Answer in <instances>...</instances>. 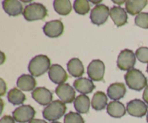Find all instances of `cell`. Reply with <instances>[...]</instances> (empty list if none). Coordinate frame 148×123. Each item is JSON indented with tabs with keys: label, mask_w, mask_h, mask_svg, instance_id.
<instances>
[{
	"label": "cell",
	"mask_w": 148,
	"mask_h": 123,
	"mask_svg": "<svg viewBox=\"0 0 148 123\" xmlns=\"http://www.w3.org/2000/svg\"><path fill=\"white\" fill-rule=\"evenodd\" d=\"M43 33L49 38H58L62 36L64 30V26L59 20L47 22L43 27Z\"/></svg>",
	"instance_id": "8fae6325"
},
{
	"label": "cell",
	"mask_w": 148,
	"mask_h": 123,
	"mask_svg": "<svg viewBox=\"0 0 148 123\" xmlns=\"http://www.w3.org/2000/svg\"><path fill=\"white\" fill-rule=\"evenodd\" d=\"M51 67V60L46 55H37L30 60L28 71L32 76L39 77L46 73Z\"/></svg>",
	"instance_id": "7a4b0ae2"
},
{
	"label": "cell",
	"mask_w": 148,
	"mask_h": 123,
	"mask_svg": "<svg viewBox=\"0 0 148 123\" xmlns=\"http://www.w3.org/2000/svg\"><path fill=\"white\" fill-rule=\"evenodd\" d=\"M110 17L116 27H121L127 23L128 16L124 8L120 7H113L110 10Z\"/></svg>",
	"instance_id": "9a60e30c"
},
{
	"label": "cell",
	"mask_w": 148,
	"mask_h": 123,
	"mask_svg": "<svg viewBox=\"0 0 148 123\" xmlns=\"http://www.w3.org/2000/svg\"><path fill=\"white\" fill-rule=\"evenodd\" d=\"M147 4V0H128L126 1V11L131 15L139 14Z\"/></svg>",
	"instance_id": "ffe728a7"
},
{
	"label": "cell",
	"mask_w": 148,
	"mask_h": 123,
	"mask_svg": "<svg viewBox=\"0 0 148 123\" xmlns=\"http://www.w3.org/2000/svg\"><path fill=\"white\" fill-rule=\"evenodd\" d=\"M143 100H144L145 102L147 103V104H148V85H147V86L145 88V89L144 92H143Z\"/></svg>",
	"instance_id": "1f68e13d"
},
{
	"label": "cell",
	"mask_w": 148,
	"mask_h": 123,
	"mask_svg": "<svg viewBox=\"0 0 148 123\" xmlns=\"http://www.w3.org/2000/svg\"><path fill=\"white\" fill-rule=\"evenodd\" d=\"M7 99L9 102L12 104L13 105H20L23 104L26 100V96L22 91L14 88L10 90L7 94Z\"/></svg>",
	"instance_id": "d4e9b609"
},
{
	"label": "cell",
	"mask_w": 148,
	"mask_h": 123,
	"mask_svg": "<svg viewBox=\"0 0 148 123\" xmlns=\"http://www.w3.org/2000/svg\"><path fill=\"white\" fill-rule=\"evenodd\" d=\"M64 123H85L83 118L79 113L70 111L64 116Z\"/></svg>",
	"instance_id": "4316f807"
},
{
	"label": "cell",
	"mask_w": 148,
	"mask_h": 123,
	"mask_svg": "<svg viewBox=\"0 0 148 123\" xmlns=\"http://www.w3.org/2000/svg\"><path fill=\"white\" fill-rule=\"evenodd\" d=\"M1 80V91H0V95L1 96H3L5 94L6 91H7V85H6L5 82L4 81V80L2 78L0 79Z\"/></svg>",
	"instance_id": "4dcf8cb0"
},
{
	"label": "cell",
	"mask_w": 148,
	"mask_h": 123,
	"mask_svg": "<svg viewBox=\"0 0 148 123\" xmlns=\"http://www.w3.org/2000/svg\"><path fill=\"white\" fill-rule=\"evenodd\" d=\"M114 2H116V3H117V1H114ZM123 2H124V1H119V4H121V3H123Z\"/></svg>",
	"instance_id": "836d02e7"
},
{
	"label": "cell",
	"mask_w": 148,
	"mask_h": 123,
	"mask_svg": "<svg viewBox=\"0 0 148 123\" xmlns=\"http://www.w3.org/2000/svg\"><path fill=\"white\" fill-rule=\"evenodd\" d=\"M74 10L75 12L80 15L88 14L90 10L89 1L87 0H76L74 2Z\"/></svg>",
	"instance_id": "484cf974"
},
{
	"label": "cell",
	"mask_w": 148,
	"mask_h": 123,
	"mask_svg": "<svg viewBox=\"0 0 148 123\" xmlns=\"http://www.w3.org/2000/svg\"><path fill=\"white\" fill-rule=\"evenodd\" d=\"M105 74V65L100 59H94L88 67V75L91 80L102 81Z\"/></svg>",
	"instance_id": "ba28073f"
},
{
	"label": "cell",
	"mask_w": 148,
	"mask_h": 123,
	"mask_svg": "<svg viewBox=\"0 0 148 123\" xmlns=\"http://www.w3.org/2000/svg\"><path fill=\"white\" fill-rule=\"evenodd\" d=\"M125 107L118 101H111L107 106V113L114 118H121L126 114Z\"/></svg>",
	"instance_id": "d6986e66"
},
{
	"label": "cell",
	"mask_w": 148,
	"mask_h": 123,
	"mask_svg": "<svg viewBox=\"0 0 148 123\" xmlns=\"http://www.w3.org/2000/svg\"><path fill=\"white\" fill-rule=\"evenodd\" d=\"M67 69L69 73L75 78H79L85 72L83 64L78 58H72L68 62Z\"/></svg>",
	"instance_id": "44dd1931"
},
{
	"label": "cell",
	"mask_w": 148,
	"mask_h": 123,
	"mask_svg": "<svg viewBox=\"0 0 148 123\" xmlns=\"http://www.w3.org/2000/svg\"><path fill=\"white\" fill-rule=\"evenodd\" d=\"M126 92H127V89H126L125 85L122 82L112 83L109 85L107 89L108 96L111 99L115 100V101L122 98L125 96Z\"/></svg>",
	"instance_id": "2e32d148"
},
{
	"label": "cell",
	"mask_w": 148,
	"mask_h": 123,
	"mask_svg": "<svg viewBox=\"0 0 148 123\" xmlns=\"http://www.w3.org/2000/svg\"><path fill=\"white\" fill-rule=\"evenodd\" d=\"M147 122L148 123V112H147Z\"/></svg>",
	"instance_id": "d590c367"
},
{
	"label": "cell",
	"mask_w": 148,
	"mask_h": 123,
	"mask_svg": "<svg viewBox=\"0 0 148 123\" xmlns=\"http://www.w3.org/2000/svg\"><path fill=\"white\" fill-rule=\"evenodd\" d=\"M136 63V55L130 49H124L117 59V67L121 70L129 71L133 69Z\"/></svg>",
	"instance_id": "5b68a950"
},
{
	"label": "cell",
	"mask_w": 148,
	"mask_h": 123,
	"mask_svg": "<svg viewBox=\"0 0 148 123\" xmlns=\"http://www.w3.org/2000/svg\"><path fill=\"white\" fill-rule=\"evenodd\" d=\"M32 98L42 106L50 104L53 100V93L45 87H38L33 91Z\"/></svg>",
	"instance_id": "7c38bea8"
},
{
	"label": "cell",
	"mask_w": 148,
	"mask_h": 123,
	"mask_svg": "<svg viewBox=\"0 0 148 123\" xmlns=\"http://www.w3.org/2000/svg\"><path fill=\"white\" fill-rule=\"evenodd\" d=\"M55 93L64 104H71L75 100V89L68 83H63L59 85L56 88Z\"/></svg>",
	"instance_id": "30bf717a"
},
{
	"label": "cell",
	"mask_w": 148,
	"mask_h": 123,
	"mask_svg": "<svg viewBox=\"0 0 148 123\" xmlns=\"http://www.w3.org/2000/svg\"><path fill=\"white\" fill-rule=\"evenodd\" d=\"M148 106L140 99H133L127 103V111L129 114L136 117H143L147 113Z\"/></svg>",
	"instance_id": "9c48e42d"
},
{
	"label": "cell",
	"mask_w": 148,
	"mask_h": 123,
	"mask_svg": "<svg viewBox=\"0 0 148 123\" xmlns=\"http://www.w3.org/2000/svg\"><path fill=\"white\" fill-rule=\"evenodd\" d=\"M66 111V107L60 100H56L51 103L43 110V117L49 121L54 122L64 116Z\"/></svg>",
	"instance_id": "277c9868"
},
{
	"label": "cell",
	"mask_w": 148,
	"mask_h": 123,
	"mask_svg": "<svg viewBox=\"0 0 148 123\" xmlns=\"http://www.w3.org/2000/svg\"><path fill=\"white\" fill-rule=\"evenodd\" d=\"M74 87L75 90L81 93L88 94L92 93L95 88V85L90 79L86 78H79L75 80L74 82Z\"/></svg>",
	"instance_id": "e0dca14e"
},
{
	"label": "cell",
	"mask_w": 148,
	"mask_h": 123,
	"mask_svg": "<svg viewBox=\"0 0 148 123\" xmlns=\"http://www.w3.org/2000/svg\"><path fill=\"white\" fill-rule=\"evenodd\" d=\"M36 114L35 109L30 105H23L12 112L14 120L19 123H26L33 120Z\"/></svg>",
	"instance_id": "8992f818"
},
{
	"label": "cell",
	"mask_w": 148,
	"mask_h": 123,
	"mask_svg": "<svg viewBox=\"0 0 148 123\" xmlns=\"http://www.w3.org/2000/svg\"><path fill=\"white\" fill-rule=\"evenodd\" d=\"M37 85L36 79L33 76L27 74H23L18 78L17 80V86L24 91H34Z\"/></svg>",
	"instance_id": "ac0fdd59"
},
{
	"label": "cell",
	"mask_w": 148,
	"mask_h": 123,
	"mask_svg": "<svg viewBox=\"0 0 148 123\" xmlns=\"http://www.w3.org/2000/svg\"><path fill=\"white\" fill-rule=\"evenodd\" d=\"M54 10L60 15H68L72 11V4L69 0H55L53 1Z\"/></svg>",
	"instance_id": "cb8c5ba5"
},
{
	"label": "cell",
	"mask_w": 148,
	"mask_h": 123,
	"mask_svg": "<svg viewBox=\"0 0 148 123\" xmlns=\"http://www.w3.org/2000/svg\"><path fill=\"white\" fill-rule=\"evenodd\" d=\"M51 123H61V122H53Z\"/></svg>",
	"instance_id": "e575fe53"
},
{
	"label": "cell",
	"mask_w": 148,
	"mask_h": 123,
	"mask_svg": "<svg viewBox=\"0 0 148 123\" xmlns=\"http://www.w3.org/2000/svg\"><path fill=\"white\" fill-rule=\"evenodd\" d=\"M126 83L132 90L140 91L147 86V79L139 69L133 68L127 71L124 75Z\"/></svg>",
	"instance_id": "6da1fadb"
},
{
	"label": "cell",
	"mask_w": 148,
	"mask_h": 123,
	"mask_svg": "<svg viewBox=\"0 0 148 123\" xmlns=\"http://www.w3.org/2000/svg\"><path fill=\"white\" fill-rule=\"evenodd\" d=\"M29 123H47V122L43 120H39V119H33Z\"/></svg>",
	"instance_id": "d6a6232c"
},
{
	"label": "cell",
	"mask_w": 148,
	"mask_h": 123,
	"mask_svg": "<svg viewBox=\"0 0 148 123\" xmlns=\"http://www.w3.org/2000/svg\"><path fill=\"white\" fill-rule=\"evenodd\" d=\"M49 77L53 83L61 85L66 82L68 78V75L61 65L54 64L52 65L49 69Z\"/></svg>",
	"instance_id": "4fadbf2b"
},
{
	"label": "cell",
	"mask_w": 148,
	"mask_h": 123,
	"mask_svg": "<svg viewBox=\"0 0 148 123\" xmlns=\"http://www.w3.org/2000/svg\"><path fill=\"white\" fill-rule=\"evenodd\" d=\"M134 23L136 25L142 28L148 29V13L141 12L137 14L134 19Z\"/></svg>",
	"instance_id": "83f0119b"
},
{
	"label": "cell",
	"mask_w": 148,
	"mask_h": 123,
	"mask_svg": "<svg viewBox=\"0 0 148 123\" xmlns=\"http://www.w3.org/2000/svg\"><path fill=\"white\" fill-rule=\"evenodd\" d=\"M147 73H148V65H147Z\"/></svg>",
	"instance_id": "8d00e7d4"
},
{
	"label": "cell",
	"mask_w": 148,
	"mask_h": 123,
	"mask_svg": "<svg viewBox=\"0 0 148 123\" xmlns=\"http://www.w3.org/2000/svg\"><path fill=\"white\" fill-rule=\"evenodd\" d=\"M110 14V10L108 6L105 4H98L91 10L90 20L93 24L96 25H102L108 18Z\"/></svg>",
	"instance_id": "52a82bcc"
},
{
	"label": "cell",
	"mask_w": 148,
	"mask_h": 123,
	"mask_svg": "<svg viewBox=\"0 0 148 123\" xmlns=\"http://www.w3.org/2000/svg\"><path fill=\"white\" fill-rule=\"evenodd\" d=\"M0 123H15L13 117H12L10 115H5L3 117H1L0 120Z\"/></svg>",
	"instance_id": "f546056e"
},
{
	"label": "cell",
	"mask_w": 148,
	"mask_h": 123,
	"mask_svg": "<svg viewBox=\"0 0 148 123\" xmlns=\"http://www.w3.org/2000/svg\"><path fill=\"white\" fill-rule=\"evenodd\" d=\"M107 103H108V98L105 93L102 91H97L94 93L91 105L93 109L96 111H101L104 109L106 106H108Z\"/></svg>",
	"instance_id": "603a6c76"
},
{
	"label": "cell",
	"mask_w": 148,
	"mask_h": 123,
	"mask_svg": "<svg viewBox=\"0 0 148 123\" xmlns=\"http://www.w3.org/2000/svg\"><path fill=\"white\" fill-rule=\"evenodd\" d=\"M23 14L27 21H36L44 20L48 15V10L43 4L31 3L25 7Z\"/></svg>",
	"instance_id": "3957f363"
},
{
	"label": "cell",
	"mask_w": 148,
	"mask_h": 123,
	"mask_svg": "<svg viewBox=\"0 0 148 123\" xmlns=\"http://www.w3.org/2000/svg\"><path fill=\"white\" fill-rule=\"evenodd\" d=\"M2 7L4 12L10 16H19L23 13V4L18 0H4L2 1Z\"/></svg>",
	"instance_id": "5bb4252c"
},
{
	"label": "cell",
	"mask_w": 148,
	"mask_h": 123,
	"mask_svg": "<svg viewBox=\"0 0 148 123\" xmlns=\"http://www.w3.org/2000/svg\"><path fill=\"white\" fill-rule=\"evenodd\" d=\"M135 55L137 59L143 63H148V48L142 46L137 49Z\"/></svg>",
	"instance_id": "f1b7e54d"
},
{
	"label": "cell",
	"mask_w": 148,
	"mask_h": 123,
	"mask_svg": "<svg viewBox=\"0 0 148 123\" xmlns=\"http://www.w3.org/2000/svg\"><path fill=\"white\" fill-rule=\"evenodd\" d=\"M90 105V101L89 97L84 94H81L77 96L74 101L75 109L78 113H80V114L88 113Z\"/></svg>",
	"instance_id": "7402d4cb"
}]
</instances>
